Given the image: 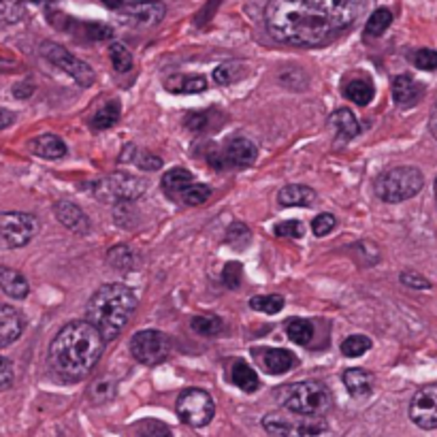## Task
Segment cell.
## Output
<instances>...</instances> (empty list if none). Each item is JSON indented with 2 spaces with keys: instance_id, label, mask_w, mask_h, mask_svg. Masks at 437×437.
Here are the masks:
<instances>
[{
  "instance_id": "obj_1",
  "label": "cell",
  "mask_w": 437,
  "mask_h": 437,
  "mask_svg": "<svg viewBox=\"0 0 437 437\" xmlns=\"http://www.w3.org/2000/svg\"><path fill=\"white\" fill-rule=\"evenodd\" d=\"M365 4L367 0H269L265 26L280 43L318 47L348 30Z\"/></svg>"
},
{
  "instance_id": "obj_2",
  "label": "cell",
  "mask_w": 437,
  "mask_h": 437,
  "mask_svg": "<svg viewBox=\"0 0 437 437\" xmlns=\"http://www.w3.org/2000/svg\"><path fill=\"white\" fill-rule=\"evenodd\" d=\"M105 339L88 320L68 322L49 346V365L64 380H83L102 357Z\"/></svg>"
},
{
  "instance_id": "obj_3",
  "label": "cell",
  "mask_w": 437,
  "mask_h": 437,
  "mask_svg": "<svg viewBox=\"0 0 437 437\" xmlns=\"http://www.w3.org/2000/svg\"><path fill=\"white\" fill-rule=\"evenodd\" d=\"M137 307L135 293L124 284H102L88 301L85 318L94 325L105 342L115 339L128 325Z\"/></svg>"
},
{
  "instance_id": "obj_4",
  "label": "cell",
  "mask_w": 437,
  "mask_h": 437,
  "mask_svg": "<svg viewBox=\"0 0 437 437\" xmlns=\"http://www.w3.org/2000/svg\"><path fill=\"white\" fill-rule=\"evenodd\" d=\"M282 404L286 406L288 412L297 416H325L333 406V397L322 382L310 380V382L290 384L284 391Z\"/></svg>"
},
{
  "instance_id": "obj_5",
  "label": "cell",
  "mask_w": 437,
  "mask_h": 437,
  "mask_svg": "<svg viewBox=\"0 0 437 437\" xmlns=\"http://www.w3.org/2000/svg\"><path fill=\"white\" fill-rule=\"evenodd\" d=\"M425 186V175L416 167H395L376 179V194L384 203H401L416 196Z\"/></svg>"
},
{
  "instance_id": "obj_6",
  "label": "cell",
  "mask_w": 437,
  "mask_h": 437,
  "mask_svg": "<svg viewBox=\"0 0 437 437\" xmlns=\"http://www.w3.org/2000/svg\"><path fill=\"white\" fill-rule=\"evenodd\" d=\"M147 184L143 177L130 175V173H113L109 177H102L98 181H92V192L102 203H130L137 201L145 192Z\"/></svg>"
},
{
  "instance_id": "obj_7",
  "label": "cell",
  "mask_w": 437,
  "mask_h": 437,
  "mask_svg": "<svg viewBox=\"0 0 437 437\" xmlns=\"http://www.w3.org/2000/svg\"><path fill=\"white\" fill-rule=\"evenodd\" d=\"M258 158V147L246 139L237 137L231 139L224 147L211 145L207 152V160L214 169H248Z\"/></svg>"
},
{
  "instance_id": "obj_8",
  "label": "cell",
  "mask_w": 437,
  "mask_h": 437,
  "mask_svg": "<svg viewBox=\"0 0 437 437\" xmlns=\"http://www.w3.org/2000/svg\"><path fill=\"white\" fill-rule=\"evenodd\" d=\"M38 233V220L23 211L0 214V250L23 248Z\"/></svg>"
},
{
  "instance_id": "obj_9",
  "label": "cell",
  "mask_w": 437,
  "mask_h": 437,
  "mask_svg": "<svg viewBox=\"0 0 437 437\" xmlns=\"http://www.w3.org/2000/svg\"><path fill=\"white\" fill-rule=\"evenodd\" d=\"M177 416L190 425V427H207L216 414V404L211 399V395L207 391L201 389H188L179 395L177 399Z\"/></svg>"
},
{
  "instance_id": "obj_10",
  "label": "cell",
  "mask_w": 437,
  "mask_h": 437,
  "mask_svg": "<svg viewBox=\"0 0 437 437\" xmlns=\"http://www.w3.org/2000/svg\"><path fill=\"white\" fill-rule=\"evenodd\" d=\"M263 427L271 436H318L327 431L322 416H301L293 418L284 412H271L263 418Z\"/></svg>"
},
{
  "instance_id": "obj_11",
  "label": "cell",
  "mask_w": 437,
  "mask_h": 437,
  "mask_svg": "<svg viewBox=\"0 0 437 437\" xmlns=\"http://www.w3.org/2000/svg\"><path fill=\"white\" fill-rule=\"evenodd\" d=\"M130 352L135 357V361H139L141 365H160L162 361H167L169 352H171V344L167 339V335L162 331L156 329H143L137 331L130 339Z\"/></svg>"
},
{
  "instance_id": "obj_12",
  "label": "cell",
  "mask_w": 437,
  "mask_h": 437,
  "mask_svg": "<svg viewBox=\"0 0 437 437\" xmlns=\"http://www.w3.org/2000/svg\"><path fill=\"white\" fill-rule=\"evenodd\" d=\"M41 56L47 58L53 66H58V68L64 70L66 75H70V77H73L79 85H83V88L92 85L94 79H96L94 70H92L83 60H79L77 56H73L68 49H64V47L58 45V43H51V41L43 43V45H41Z\"/></svg>"
},
{
  "instance_id": "obj_13",
  "label": "cell",
  "mask_w": 437,
  "mask_h": 437,
  "mask_svg": "<svg viewBox=\"0 0 437 437\" xmlns=\"http://www.w3.org/2000/svg\"><path fill=\"white\" fill-rule=\"evenodd\" d=\"M410 421L425 429H437V382L423 386L410 404Z\"/></svg>"
},
{
  "instance_id": "obj_14",
  "label": "cell",
  "mask_w": 437,
  "mask_h": 437,
  "mask_svg": "<svg viewBox=\"0 0 437 437\" xmlns=\"http://www.w3.org/2000/svg\"><path fill=\"white\" fill-rule=\"evenodd\" d=\"M120 13L130 19L132 23L137 26H152V23H158L162 17H164V4L160 2H132V4H124L120 9Z\"/></svg>"
},
{
  "instance_id": "obj_15",
  "label": "cell",
  "mask_w": 437,
  "mask_h": 437,
  "mask_svg": "<svg viewBox=\"0 0 437 437\" xmlns=\"http://www.w3.org/2000/svg\"><path fill=\"white\" fill-rule=\"evenodd\" d=\"M423 94H425V88L412 75H397L395 77V81H393V98H395L397 107L410 109V107L418 105Z\"/></svg>"
},
{
  "instance_id": "obj_16",
  "label": "cell",
  "mask_w": 437,
  "mask_h": 437,
  "mask_svg": "<svg viewBox=\"0 0 437 437\" xmlns=\"http://www.w3.org/2000/svg\"><path fill=\"white\" fill-rule=\"evenodd\" d=\"M53 211H56L58 222L64 224L70 233H75V235H85V233L90 231V220H88V216H85V214L81 211V207H77L75 203H70V201H58L56 207H53Z\"/></svg>"
},
{
  "instance_id": "obj_17",
  "label": "cell",
  "mask_w": 437,
  "mask_h": 437,
  "mask_svg": "<svg viewBox=\"0 0 437 437\" xmlns=\"http://www.w3.org/2000/svg\"><path fill=\"white\" fill-rule=\"evenodd\" d=\"M23 331V316L13 305H0V348L11 346Z\"/></svg>"
},
{
  "instance_id": "obj_18",
  "label": "cell",
  "mask_w": 437,
  "mask_h": 437,
  "mask_svg": "<svg viewBox=\"0 0 437 437\" xmlns=\"http://www.w3.org/2000/svg\"><path fill=\"white\" fill-rule=\"evenodd\" d=\"M316 201H318L316 190L303 184H288L278 194V203L282 207H312L316 205Z\"/></svg>"
},
{
  "instance_id": "obj_19",
  "label": "cell",
  "mask_w": 437,
  "mask_h": 437,
  "mask_svg": "<svg viewBox=\"0 0 437 437\" xmlns=\"http://www.w3.org/2000/svg\"><path fill=\"white\" fill-rule=\"evenodd\" d=\"M260 361L265 365L267 374H271V376H282V374L290 372L297 365V357L293 352H288V350H282V348L263 350Z\"/></svg>"
},
{
  "instance_id": "obj_20",
  "label": "cell",
  "mask_w": 437,
  "mask_h": 437,
  "mask_svg": "<svg viewBox=\"0 0 437 437\" xmlns=\"http://www.w3.org/2000/svg\"><path fill=\"white\" fill-rule=\"evenodd\" d=\"M164 90L171 94H199L207 90L203 75H171L164 79Z\"/></svg>"
},
{
  "instance_id": "obj_21",
  "label": "cell",
  "mask_w": 437,
  "mask_h": 437,
  "mask_svg": "<svg viewBox=\"0 0 437 437\" xmlns=\"http://www.w3.org/2000/svg\"><path fill=\"white\" fill-rule=\"evenodd\" d=\"M30 152L41 156V158H47V160H58L66 154V145L60 137L56 135H38L34 137L30 143H28Z\"/></svg>"
},
{
  "instance_id": "obj_22",
  "label": "cell",
  "mask_w": 437,
  "mask_h": 437,
  "mask_svg": "<svg viewBox=\"0 0 437 437\" xmlns=\"http://www.w3.org/2000/svg\"><path fill=\"white\" fill-rule=\"evenodd\" d=\"M342 92H344V96H346L348 100H352V102L359 105V107H367V105L374 100V96H376L374 83H372L369 79H365V77L348 79V81L344 83Z\"/></svg>"
},
{
  "instance_id": "obj_23",
  "label": "cell",
  "mask_w": 437,
  "mask_h": 437,
  "mask_svg": "<svg viewBox=\"0 0 437 437\" xmlns=\"http://www.w3.org/2000/svg\"><path fill=\"white\" fill-rule=\"evenodd\" d=\"M0 290L9 295L11 299H26L30 293V286L19 271L11 267H0Z\"/></svg>"
},
{
  "instance_id": "obj_24",
  "label": "cell",
  "mask_w": 437,
  "mask_h": 437,
  "mask_svg": "<svg viewBox=\"0 0 437 437\" xmlns=\"http://www.w3.org/2000/svg\"><path fill=\"white\" fill-rule=\"evenodd\" d=\"M344 386L352 397H367L374 391V376L361 367H352L344 374Z\"/></svg>"
},
{
  "instance_id": "obj_25",
  "label": "cell",
  "mask_w": 437,
  "mask_h": 437,
  "mask_svg": "<svg viewBox=\"0 0 437 437\" xmlns=\"http://www.w3.org/2000/svg\"><path fill=\"white\" fill-rule=\"evenodd\" d=\"M192 181H194L192 173H190L188 169L177 167V169H171V171L164 173V177H162V190H164V194H167L169 199L177 201L179 194H181Z\"/></svg>"
},
{
  "instance_id": "obj_26",
  "label": "cell",
  "mask_w": 437,
  "mask_h": 437,
  "mask_svg": "<svg viewBox=\"0 0 437 437\" xmlns=\"http://www.w3.org/2000/svg\"><path fill=\"white\" fill-rule=\"evenodd\" d=\"M231 380L237 389H241L243 393H254L260 386V378L258 374L252 369V365H248L246 361H235L231 367Z\"/></svg>"
},
{
  "instance_id": "obj_27",
  "label": "cell",
  "mask_w": 437,
  "mask_h": 437,
  "mask_svg": "<svg viewBox=\"0 0 437 437\" xmlns=\"http://www.w3.org/2000/svg\"><path fill=\"white\" fill-rule=\"evenodd\" d=\"M331 126H333L335 132H337L342 139H346V141L354 139V137L361 132V124H359V120H357L354 113H352L350 109H346V107L337 109V111L331 115Z\"/></svg>"
},
{
  "instance_id": "obj_28",
  "label": "cell",
  "mask_w": 437,
  "mask_h": 437,
  "mask_svg": "<svg viewBox=\"0 0 437 437\" xmlns=\"http://www.w3.org/2000/svg\"><path fill=\"white\" fill-rule=\"evenodd\" d=\"M286 333L295 344L307 346L314 337V325L312 320H305V318H290L286 322Z\"/></svg>"
},
{
  "instance_id": "obj_29",
  "label": "cell",
  "mask_w": 437,
  "mask_h": 437,
  "mask_svg": "<svg viewBox=\"0 0 437 437\" xmlns=\"http://www.w3.org/2000/svg\"><path fill=\"white\" fill-rule=\"evenodd\" d=\"M117 120H120V102H117V100H109L105 107H100V109L94 113L90 126H92L94 130H105V128H111Z\"/></svg>"
},
{
  "instance_id": "obj_30",
  "label": "cell",
  "mask_w": 437,
  "mask_h": 437,
  "mask_svg": "<svg viewBox=\"0 0 437 437\" xmlns=\"http://www.w3.org/2000/svg\"><path fill=\"white\" fill-rule=\"evenodd\" d=\"M393 23V13L386 6H380L372 13V17L367 19L365 26V36H382L386 32V28Z\"/></svg>"
},
{
  "instance_id": "obj_31",
  "label": "cell",
  "mask_w": 437,
  "mask_h": 437,
  "mask_svg": "<svg viewBox=\"0 0 437 437\" xmlns=\"http://www.w3.org/2000/svg\"><path fill=\"white\" fill-rule=\"evenodd\" d=\"M250 307L254 312H263V314H280L284 310V297L282 295H260V297H252L250 299Z\"/></svg>"
},
{
  "instance_id": "obj_32",
  "label": "cell",
  "mask_w": 437,
  "mask_h": 437,
  "mask_svg": "<svg viewBox=\"0 0 437 437\" xmlns=\"http://www.w3.org/2000/svg\"><path fill=\"white\" fill-rule=\"evenodd\" d=\"M23 17V0H0V28L13 26Z\"/></svg>"
},
{
  "instance_id": "obj_33",
  "label": "cell",
  "mask_w": 437,
  "mask_h": 437,
  "mask_svg": "<svg viewBox=\"0 0 437 437\" xmlns=\"http://www.w3.org/2000/svg\"><path fill=\"white\" fill-rule=\"evenodd\" d=\"M372 350V339L365 337V335H350L342 342V352L344 357L348 359H357V357H363L365 352Z\"/></svg>"
},
{
  "instance_id": "obj_34",
  "label": "cell",
  "mask_w": 437,
  "mask_h": 437,
  "mask_svg": "<svg viewBox=\"0 0 437 437\" xmlns=\"http://www.w3.org/2000/svg\"><path fill=\"white\" fill-rule=\"evenodd\" d=\"M209 196H211V188H209V186L192 181V184L179 194L177 201L184 203V205H203Z\"/></svg>"
},
{
  "instance_id": "obj_35",
  "label": "cell",
  "mask_w": 437,
  "mask_h": 437,
  "mask_svg": "<svg viewBox=\"0 0 437 437\" xmlns=\"http://www.w3.org/2000/svg\"><path fill=\"white\" fill-rule=\"evenodd\" d=\"M190 327L194 333L205 335V337H214L224 329V325L218 316H196V318H192Z\"/></svg>"
},
{
  "instance_id": "obj_36",
  "label": "cell",
  "mask_w": 437,
  "mask_h": 437,
  "mask_svg": "<svg viewBox=\"0 0 437 437\" xmlns=\"http://www.w3.org/2000/svg\"><path fill=\"white\" fill-rule=\"evenodd\" d=\"M241 75H243V66L239 62H224L214 70V79L218 85H231L239 81Z\"/></svg>"
},
{
  "instance_id": "obj_37",
  "label": "cell",
  "mask_w": 437,
  "mask_h": 437,
  "mask_svg": "<svg viewBox=\"0 0 437 437\" xmlns=\"http://www.w3.org/2000/svg\"><path fill=\"white\" fill-rule=\"evenodd\" d=\"M109 56H111V64L117 73H128L132 68V53L122 43H111Z\"/></svg>"
},
{
  "instance_id": "obj_38",
  "label": "cell",
  "mask_w": 437,
  "mask_h": 437,
  "mask_svg": "<svg viewBox=\"0 0 437 437\" xmlns=\"http://www.w3.org/2000/svg\"><path fill=\"white\" fill-rule=\"evenodd\" d=\"M226 241H228L231 246H235L237 250H246V248L250 246V241H252V233H250V228H248L246 224L235 222V224H231V228H228Z\"/></svg>"
},
{
  "instance_id": "obj_39",
  "label": "cell",
  "mask_w": 437,
  "mask_h": 437,
  "mask_svg": "<svg viewBox=\"0 0 437 437\" xmlns=\"http://www.w3.org/2000/svg\"><path fill=\"white\" fill-rule=\"evenodd\" d=\"M107 260L113 265V269H122V271L132 269V265H135V256H132V252L126 246L111 248L109 254H107Z\"/></svg>"
},
{
  "instance_id": "obj_40",
  "label": "cell",
  "mask_w": 437,
  "mask_h": 437,
  "mask_svg": "<svg viewBox=\"0 0 437 437\" xmlns=\"http://www.w3.org/2000/svg\"><path fill=\"white\" fill-rule=\"evenodd\" d=\"M275 235L278 237H286V239H301L305 235V224L301 220H286L275 224Z\"/></svg>"
},
{
  "instance_id": "obj_41",
  "label": "cell",
  "mask_w": 437,
  "mask_h": 437,
  "mask_svg": "<svg viewBox=\"0 0 437 437\" xmlns=\"http://www.w3.org/2000/svg\"><path fill=\"white\" fill-rule=\"evenodd\" d=\"M335 224H337V220H335L333 214H320V216L314 218L312 231H314L316 237H327V235L335 228Z\"/></svg>"
},
{
  "instance_id": "obj_42",
  "label": "cell",
  "mask_w": 437,
  "mask_h": 437,
  "mask_svg": "<svg viewBox=\"0 0 437 437\" xmlns=\"http://www.w3.org/2000/svg\"><path fill=\"white\" fill-rule=\"evenodd\" d=\"M241 280H243V267L239 263H228L222 271V282L228 288H239Z\"/></svg>"
},
{
  "instance_id": "obj_43",
  "label": "cell",
  "mask_w": 437,
  "mask_h": 437,
  "mask_svg": "<svg viewBox=\"0 0 437 437\" xmlns=\"http://www.w3.org/2000/svg\"><path fill=\"white\" fill-rule=\"evenodd\" d=\"M414 64L421 70H437V51L436 49H418L414 53Z\"/></svg>"
},
{
  "instance_id": "obj_44",
  "label": "cell",
  "mask_w": 437,
  "mask_h": 437,
  "mask_svg": "<svg viewBox=\"0 0 437 437\" xmlns=\"http://www.w3.org/2000/svg\"><path fill=\"white\" fill-rule=\"evenodd\" d=\"M401 284H406L408 288H414V290H429L431 288V282L425 275L416 273V271H404L401 273Z\"/></svg>"
},
{
  "instance_id": "obj_45",
  "label": "cell",
  "mask_w": 437,
  "mask_h": 437,
  "mask_svg": "<svg viewBox=\"0 0 437 437\" xmlns=\"http://www.w3.org/2000/svg\"><path fill=\"white\" fill-rule=\"evenodd\" d=\"M13 365L9 361H0V391H6L13 384Z\"/></svg>"
},
{
  "instance_id": "obj_46",
  "label": "cell",
  "mask_w": 437,
  "mask_h": 437,
  "mask_svg": "<svg viewBox=\"0 0 437 437\" xmlns=\"http://www.w3.org/2000/svg\"><path fill=\"white\" fill-rule=\"evenodd\" d=\"M139 433H149V436H154V433H158V436H169L171 431H169V427H164V425H160V423H156V421H145V423L139 427Z\"/></svg>"
},
{
  "instance_id": "obj_47",
  "label": "cell",
  "mask_w": 437,
  "mask_h": 437,
  "mask_svg": "<svg viewBox=\"0 0 437 437\" xmlns=\"http://www.w3.org/2000/svg\"><path fill=\"white\" fill-rule=\"evenodd\" d=\"M205 122H207V113H190L186 117V126L190 130H205Z\"/></svg>"
},
{
  "instance_id": "obj_48",
  "label": "cell",
  "mask_w": 437,
  "mask_h": 437,
  "mask_svg": "<svg viewBox=\"0 0 437 437\" xmlns=\"http://www.w3.org/2000/svg\"><path fill=\"white\" fill-rule=\"evenodd\" d=\"M85 30L92 34V38H111V34H113V30L109 26H102V23H88Z\"/></svg>"
},
{
  "instance_id": "obj_49",
  "label": "cell",
  "mask_w": 437,
  "mask_h": 437,
  "mask_svg": "<svg viewBox=\"0 0 437 437\" xmlns=\"http://www.w3.org/2000/svg\"><path fill=\"white\" fill-rule=\"evenodd\" d=\"M160 164H162V160H160L158 156L143 154V156L139 158V167L145 169V171H156V169H160Z\"/></svg>"
},
{
  "instance_id": "obj_50",
  "label": "cell",
  "mask_w": 437,
  "mask_h": 437,
  "mask_svg": "<svg viewBox=\"0 0 437 437\" xmlns=\"http://www.w3.org/2000/svg\"><path fill=\"white\" fill-rule=\"evenodd\" d=\"M13 120H15V115H13L9 109H2V107H0V130H4L6 126H11Z\"/></svg>"
},
{
  "instance_id": "obj_51",
  "label": "cell",
  "mask_w": 437,
  "mask_h": 437,
  "mask_svg": "<svg viewBox=\"0 0 437 437\" xmlns=\"http://www.w3.org/2000/svg\"><path fill=\"white\" fill-rule=\"evenodd\" d=\"M365 248H369V243H365ZM357 250H359V254H369L367 250H363V246L359 243L357 246ZM372 254H376L378 256V250H376V246H372ZM376 256H372V258H365V265H376L378 263V258Z\"/></svg>"
},
{
  "instance_id": "obj_52",
  "label": "cell",
  "mask_w": 437,
  "mask_h": 437,
  "mask_svg": "<svg viewBox=\"0 0 437 437\" xmlns=\"http://www.w3.org/2000/svg\"><path fill=\"white\" fill-rule=\"evenodd\" d=\"M107 9H113V11H120L124 4H126V0H100Z\"/></svg>"
},
{
  "instance_id": "obj_53",
  "label": "cell",
  "mask_w": 437,
  "mask_h": 437,
  "mask_svg": "<svg viewBox=\"0 0 437 437\" xmlns=\"http://www.w3.org/2000/svg\"><path fill=\"white\" fill-rule=\"evenodd\" d=\"M429 128H431V132H433V137L437 139V102L436 107H433V111H431V120H429Z\"/></svg>"
},
{
  "instance_id": "obj_54",
  "label": "cell",
  "mask_w": 437,
  "mask_h": 437,
  "mask_svg": "<svg viewBox=\"0 0 437 437\" xmlns=\"http://www.w3.org/2000/svg\"><path fill=\"white\" fill-rule=\"evenodd\" d=\"M132 2H149V0H126V4H132Z\"/></svg>"
},
{
  "instance_id": "obj_55",
  "label": "cell",
  "mask_w": 437,
  "mask_h": 437,
  "mask_svg": "<svg viewBox=\"0 0 437 437\" xmlns=\"http://www.w3.org/2000/svg\"><path fill=\"white\" fill-rule=\"evenodd\" d=\"M436 201H437V179H436Z\"/></svg>"
}]
</instances>
